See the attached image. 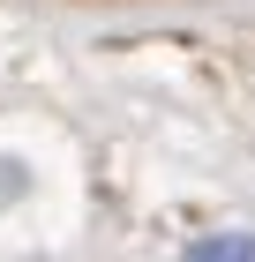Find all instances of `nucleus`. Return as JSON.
Returning a JSON list of instances; mask_svg holds the SVG:
<instances>
[{
  "label": "nucleus",
  "instance_id": "obj_1",
  "mask_svg": "<svg viewBox=\"0 0 255 262\" xmlns=\"http://www.w3.org/2000/svg\"><path fill=\"white\" fill-rule=\"evenodd\" d=\"M180 262H255V232H218V240H195Z\"/></svg>",
  "mask_w": 255,
  "mask_h": 262
}]
</instances>
